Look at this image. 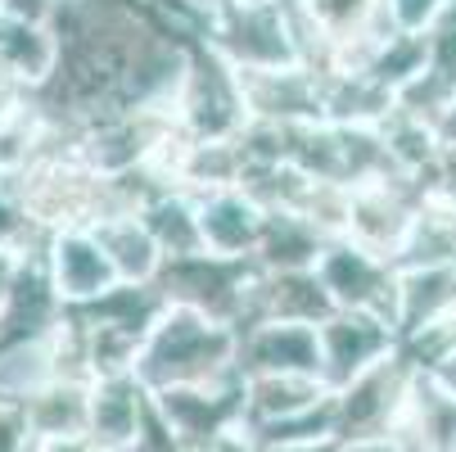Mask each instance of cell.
Here are the masks:
<instances>
[{"mask_svg": "<svg viewBox=\"0 0 456 452\" xmlns=\"http://www.w3.org/2000/svg\"><path fill=\"white\" fill-rule=\"evenodd\" d=\"M163 421L172 425L181 452H200L208 448L222 430L244 421V380L226 384H185V390H163L154 394Z\"/></svg>", "mask_w": 456, "mask_h": 452, "instance_id": "8", "label": "cell"}, {"mask_svg": "<svg viewBox=\"0 0 456 452\" xmlns=\"http://www.w3.org/2000/svg\"><path fill=\"white\" fill-rule=\"evenodd\" d=\"M240 331L226 321L185 308V303H163L159 316L136 353V380L150 394L163 390H185V384H226L240 375Z\"/></svg>", "mask_w": 456, "mask_h": 452, "instance_id": "1", "label": "cell"}, {"mask_svg": "<svg viewBox=\"0 0 456 452\" xmlns=\"http://www.w3.org/2000/svg\"><path fill=\"white\" fill-rule=\"evenodd\" d=\"M325 316H335V303L316 272H257L253 321H303V326H321Z\"/></svg>", "mask_w": 456, "mask_h": 452, "instance_id": "15", "label": "cell"}, {"mask_svg": "<svg viewBox=\"0 0 456 452\" xmlns=\"http://www.w3.org/2000/svg\"><path fill=\"white\" fill-rule=\"evenodd\" d=\"M0 14H5V19H19V23L50 28L54 14H59V0H0Z\"/></svg>", "mask_w": 456, "mask_h": 452, "instance_id": "28", "label": "cell"}, {"mask_svg": "<svg viewBox=\"0 0 456 452\" xmlns=\"http://www.w3.org/2000/svg\"><path fill=\"white\" fill-rule=\"evenodd\" d=\"M452 5L456 0H379L384 23L403 37H429L452 14Z\"/></svg>", "mask_w": 456, "mask_h": 452, "instance_id": "24", "label": "cell"}, {"mask_svg": "<svg viewBox=\"0 0 456 452\" xmlns=\"http://www.w3.org/2000/svg\"><path fill=\"white\" fill-rule=\"evenodd\" d=\"M204 50H213L235 73L312 69L298 14L285 0H231V5H222L217 32Z\"/></svg>", "mask_w": 456, "mask_h": 452, "instance_id": "2", "label": "cell"}, {"mask_svg": "<svg viewBox=\"0 0 456 452\" xmlns=\"http://www.w3.org/2000/svg\"><path fill=\"white\" fill-rule=\"evenodd\" d=\"M339 452H403V443L394 434H379V439H348Z\"/></svg>", "mask_w": 456, "mask_h": 452, "instance_id": "31", "label": "cell"}, {"mask_svg": "<svg viewBox=\"0 0 456 452\" xmlns=\"http://www.w3.org/2000/svg\"><path fill=\"white\" fill-rule=\"evenodd\" d=\"M200 231H204V253L222 258V263H253L257 244L267 235L272 213L257 204L248 190L231 185V190H213L200 195Z\"/></svg>", "mask_w": 456, "mask_h": 452, "instance_id": "10", "label": "cell"}, {"mask_svg": "<svg viewBox=\"0 0 456 452\" xmlns=\"http://www.w3.org/2000/svg\"><path fill=\"white\" fill-rule=\"evenodd\" d=\"M312 272L321 276L335 312H375L384 321H394V312H398V267L388 263V258H379V253L353 244L348 235H339V240H325Z\"/></svg>", "mask_w": 456, "mask_h": 452, "instance_id": "3", "label": "cell"}, {"mask_svg": "<svg viewBox=\"0 0 456 452\" xmlns=\"http://www.w3.org/2000/svg\"><path fill=\"white\" fill-rule=\"evenodd\" d=\"M240 375H321V335L303 321H253L240 331Z\"/></svg>", "mask_w": 456, "mask_h": 452, "instance_id": "11", "label": "cell"}, {"mask_svg": "<svg viewBox=\"0 0 456 452\" xmlns=\"http://www.w3.org/2000/svg\"><path fill=\"white\" fill-rule=\"evenodd\" d=\"M398 272H416V267H456V209L425 200L398 258Z\"/></svg>", "mask_w": 456, "mask_h": 452, "instance_id": "22", "label": "cell"}, {"mask_svg": "<svg viewBox=\"0 0 456 452\" xmlns=\"http://www.w3.org/2000/svg\"><path fill=\"white\" fill-rule=\"evenodd\" d=\"M316 335H321V380L330 384V394H339L362 371L379 366L384 357L403 349L394 321L375 312H335L316 326Z\"/></svg>", "mask_w": 456, "mask_h": 452, "instance_id": "6", "label": "cell"}, {"mask_svg": "<svg viewBox=\"0 0 456 452\" xmlns=\"http://www.w3.org/2000/svg\"><path fill=\"white\" fill-rule=\"evenodd\" d=\"M32 452H95L91 439H41L32 443Z\"/></svg>", "mask_w": 456, "mask_h": 452, "instance_id": "33", "label": "cell"}, {"mask_svg": "<svg viewBox=\"0 0 456 452\" xmlns=\"http://www.w3.org/2000/svg\"><path fill=\"white\" fill-rule=\"evenodd\" d=\"M59 37L54 28H37V23H19L0 14V63L19 78L23 91L41 95L54 73H59Z\"/></svg>", "mask_w": 456, "mask_h": 452, "instance_id": "19", "label": "cell"}, {"mask_svg": "<svg viewBox=\"0 0 456 452\" xmlns=\"http://www.w3.org/2000/svg\"><path fill=\"white\" fill-rule=\"evenodd\" d=\"M394 439L403 452H456V390H447L434 371H416Z\"/></svg>", "mask_w": 456, "mask_h": 452, "instance_id": "13", "label": "cell"}, {"mask_svg": "<svg viewBox=\"0 0 456 452\" xmlns=\"http://www.w3.org/2000/svg\"><path fill=\"white\" fill-rule=\"evenodd\" d=\"M452 312H456V267L398 272V312H394V326H398L403 344L438 331Z\"/></svg>", "mask_w": 456, "mask_h": 452, "instance_id": "16", "label": "cell"}, {"mask_svg": "<svg viewBox=\"0 0 456 452\" xmlns=\"http://www.w3.org/2000/svg\"><path fill=\"white\" fill-rule=\"evenodd\" d=\"M379 136H384L388 159H394V172L407 177V181H420L438 163V154H443L438 127L429 118H416V113L398 109V104H394V113L379 122Z\"/></svg>", "mask_w": 456, "mask_h": 452, "instance_id": "23", "label": "cell"}, {"mask_svg": "<svg viewBox=\"0 0 456 452\" xmlns=\"http://www.w3.org/2000/svg\"><path fill=\"white\" fill-rule=\"evenodd\" d=\"M438 141H443V150H456V95L447 100V109L438 113Z\"/></svg>", "mask_w": 456, "mask_h": 452, "instance_id": "32", "label": "cell"}, {"mask_svg": "<svg viewBox=\"0 0 456 452\" xmlns=\"http://www.w3.org/2000/svg\"><path fill=\"white\" fill-rule=\"evenodd\" d=\"M420 190L416 181L407 177H388V181H375V185H362L353 190V213H348V240L388 258L394 263L416 213H420Z\"/></svg>", "mask_w": 456, "mask_h": 452, "instance_id": "7", "label": "cell"}, {"mask_svg": "<svg viewBox=\"0 0 456 452\" xmlns=\"http://www.w3.org/2000/svg\"><path fill=\"white\" fill-rule=\"evenodd\" d=\"M41 263H45L50 290L63 303V312L91 308V303L109 299L122 285L113 263H109V253H104V244L95 240L91 226H63V231H54L45 240V249H41Z\"/></svg>", "mask_w": 456, "mask_h": 452, "instance_id": "5", "label": "cell"}, {"mask_svg": "<svg viewBox=\"0 0 456 452\" xmlns=\"http://www.w3.org/2000/svg\"><path fill=\"white\" fill-rule=\"evenodd\" d=\"M416 371H420V366L398 349L394 357H384L379 366H370V371H362L353 384H344V390L335 394V434H339L344 443H348V439L394 434Z\"/></svg>", "mask_w": 456, "mask_h": 452, "instance_id": "4", "label": "cell"}, {"mask_svg": "<svg viewBox=\"0 0 456 452\" xmlns=\"http://www.w3.org/2000/svg\"><path fill=\"white\" fill-rule=\"evenodd\" d=\"M150 403L154 394L136 380V371L95 375L91 380V430H86L95 452H132Z\"/></svg>", "mask_w": 456, "mask_h": 452, "instance_id": "12", "label": "cell"}, {"mask_svg": "<svg viewBox=\"0 0 456 452\" xmlns=\"http://www.w3.org/2000/svg\"><path fill=\"white\" fill-rule=\"evenodd\" d=\"M32 253H14V249H0V321H5V308H10V294L19 285V272Z\"/></svg>", "mask_w": 456, "mask_h": 452, "instance_id": "30", "label": "cell"}, {"mask_svg": "<svg viewBox=\"0 0 456 452\" xmlns=\"http://www.w3.org/2000/svg\"><path fill=\"white\" fill-rule=\"evenodd\" d=\"M325 249V235L298 213H272L267 235L257 244V272H312Z\"/></svg>", "mask_w": 456, "mask_h": 452, "instance_id": "21", "label": "cell"}, {"mask_svg": "<svg viewBox=\"0 0 456 452\" xmlns=\"http://www.w3.org/2000/svg\"><path fill=\"white\" fill-rule=\"evenodd\" d=\"M429 73L447 86H456V5L452 14L429 32Z\"/></svg>", "mask_w": 456, "mask_h": 452, "instance_id": "25", "label": "cell"}, {"mask_svg": "<svg viewBox=\"0 0 456 452\" xmlns=\"http://www.w3.org/2000/svg\"><path fill=\"white\" fill-rule=\"evenodd\" d=\"M344 439H312V443H276V448H263V452H339Z\"/></svg>", "mask_w": 456, "mask_h": 452, "instance_id": "34", "label": "cell"}, {"mask_svg": "<svg viewBox=\"0 0 456 452\" xmlns=\"http://www.w3.org/2000/svg\"><path fill=\"white\" fill-rule=\"evenodd\" d=\"M200 452H263V443H257V434L248 430V421H240V425H231V430H222L208 448H200Z\"/></svg>", "mask_w": 456, "mask_h": 452, "instance_id": "29", "label": "cell"}, {"mask_svg": "<svg viewBox=\"0 0 456 452\" xmlns=\"http://www.w3.org/2000/svg\"><path fill=\"white\" fill-rule=\"evenodd\" d=\"M434 375L447 384V390H456V349H452V353H443V357L434 362Z\"/></svg>", "mask_w": 456, "mask_h": 452, "instance_id": "35", "label": "cell"}, {"mask_svg": "<svg viewBox=\"0 0 456 452\" xmlns=\"http://www.w3.org/2000/svg\"><path fill=\"white\" fill-rule=\"evenodd\" d=\"M248 122L303 127L325 118V78L316 69H276V73H235Z\"/></svg>", "mask_w": 456, "mask_h": 452, "instance_id": "9", "label": "cell"}, {"mask_svg": "<svg viewBox=\"0 0 456 452\" xmlns=\"http://www.w3.org/2000/svg\"><path fill=\"white\" fill-rule=\"evenodd\" d=\"M32 430H28V416L23 407L14 403H0V452H32Z\"/></svg>", "mask_w": 456, "mask_h": 452, "instance_id": "27", "label": "cell"}, {"mask_svg": "<svg viewBox=\"0 0 456 452\" xmlns=\"http://www.w3.org/2000/svg\"><path fill=\"white\" fill-rule=\"evenodd\" d=\"M416 190H420V200H434V204L456 209V150H443L438 163L416 181Z\"/></svg>", "mask_w": 456, "mask_h": 452, "instance_id": "26", "label": "cell"}, {"mask_svg": "<svg viewBox=\"0 0 456 452\" xmlns=\"http://www.w3.org/2000/svg\"><path fill=\"white\" fill-rule=\"evenodd\" d=\"M141 218L167 263L204 258V231H200V204H194V195H185V190H159L141 209Z\"/></svg>", "mask_w": 456, "mask_h": 452, "instance_id": "20", "label": "cell"}, {"mask_svg": "<svg viewBox=\"0 0 456 452\" xmlns=\"http://www.w3.org/2000/svg\"><path fill=\"white\" fill-rule=\"evenodd\" d=\"M23 416H28V430L32 439H86L91 430V380H77V375H63L37 399L23 403Z\"/></svg>", "mask_w": 456, "mask_h": 452, "instance_id": "18", "label": "cell"}, {"mask_svg": "<svg viewBox=\"0 0 456 452\" xmlns=\"http://www.w3.org/2000/svg\"><path fill=\"white\" fill-rule=\"evenodd\" d=\"M91 231H95V240L104 244V253H109V263H113V272H118L122 285L154 290V281H159L163 267H167V258H163V249L154 244V235H150V226H145L141 213L104 218V222H95Z\"/></svg>", "mask_w": 456, "mask_h": 452, "instance_id": "17", "label": "cell"}, {"mask_svg": "<svg viewBox=\"0 0 456 452\" xmlns=\"http://www.w3.org/2000/svg\"><path fill=\"white\" fill-rule=\"evenodd\" d=\"M240 380H244V421L253 430L307 416L335 399L321 375H240Z\"/></svg>", "mask_w": 456, "mask_h": 452, "instance_id": "14", "label": "cell"}]
</instances>
